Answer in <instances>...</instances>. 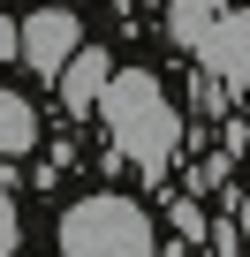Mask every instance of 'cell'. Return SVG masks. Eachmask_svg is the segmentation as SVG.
Returning a JSON list of instances; mask_svg holds the SVG:
<instances>
[{
  "mask_svg": "<svg viewBox=\"0 0 250 257\" xmlns=\"http://www.w3.org/2000/svg\"><path fill=\"white\" fill-rule=\"evenodd\" d=\"M16 249H23V219H16L8 189H0V257H16Z\"/></svg>",
  "mask_w": 250,
  "mask_h": 257,
  "instance_id": "obj_10",
  "label": "cell"
},
{
  "mask_svg": "<svg viewBox=\"0 0 250 257\" xmlns=\"http://www.w3.org/2000/svg\"><path fill=\"white\" fill-rule=\"evenodd\" d=\"M167 219H175V234H182V242H205V227H212V219H205V204H197V197H182V204H175V212H167Z\"/></svg>",
  "mask_w": 250,
  "mask_h": 257,
  "instance_id": "obj_8",
  "label": "cell"
},
{
  "mask_svg": "<svg viewBox=\"0 0 250 257\" xmlns=\"http://www.w3.org/2000/svg\"><path fill=\"white\" fill-rule=\"evenodd\" d=\"M91 113H99V128H106L114 167H137L144 189H159L167 167H175V152H182V106L167 98V83H159L152 68H114Z\"/></svg>",
  "mask_w": 250,
  "mask_h": 257,
  "instance_id": "obj_1",
  "label": "cell"
},
{
  "mask_svg": "<svg viewBox=\"0 0 250 257\" xmlns=\"http://www.w3.org/2000/svg\"><path fill=\"white\" fill-rule=\"evenodd\" d=\"M197 53V76H212V83H227V91H250V8H220V23L190 46Z\"/></svg>",
  "mask_w": 250,
  "mask_h": 257,
  "instance_id": "obj_3",
  "label": "cell"
},
{
  "mask_svg": "<svg viewBox=\"0 0 250 257\" xmlns=\"http://www.w3.org/2000/svg\"><path fill=\"white\" fill-rule=\"evenodd\" d=\"M205 242H212V257H242V234H235V212H220V219L205 227Z\"/></svg>",
  "mask_w": 250,
  "mask_h": 257,
  "instance_id": "obj_9",
  "label": "cell"
},
{
  "mask_svg": "<svg viewBox=\"0 0 250 257\" xmlns=\"http://www.w3.org/2000/svg\"><path fill=\"white\" fill-rule=\"evenodd\" d=\"M8 182H16V159H0V189H8Z\"/></svg>",
  "mask_w": 250,
  "mask_h": 257,
  "instance_id": "obj_12",
  "label": "cell"
},
{
  "mask_svg": "<svg viewBox=\"0 0 250 257\" xmlns=\"http://www.w3.org/2000/svg\"><path fill=\"white\" fill-rule=\"evenodd\" d=\"M84 46V16H68V8H38V16H23L16 23V61L31 68V76H61V61Z\"/></svg>",
  "mask_w": 250,
  "mask_h": 257,
  "instance_id": "obj_4",
  "label": "cell"
},
{
  "mask_svg": "<svg viewBox=\"0 0 250 257\" xmlns=\"http://www.w3.org/2000/svg\"><path fill=\"white\" fill-rule=\"evenodd\" d=\"M106 76H114V53L84 38V46H76V53L61 61V76H53V91H61V106H68V113L84 121V113L99 106V91H106Z\"/></svg>",
  "mask_w": 250,
  "mask_h": 257,
  "instance_id": "obj_5",
  "label": "cell"
},
{
  "mask_svg": "<svg viewBox=\"0 0 250 257\" xmlns=\"http://www.w3.org/2000/svg\"><path fill=\"white\" fill-rule=\"evenodd\" d=\"M61 257H159V234L137 197L91 189L84 204L61 212Z\"/></svg>",
  "mask_w": 250,
  "mask_h": 257,
  "instance_id": "obj_2",
  "label": "cell"
},
{
  "mask_svg": "<svg viewBox=\"0 0 250 257\" xmlns=\"http://www.w3.org/2000/svg\"><path fill=\"white\" fill-rule=\"evenodd\" d=\"M38 144V113H31V98L23 91H0V159H23Z\"/></svg>",
  "mask_w": 250,
  "mask_h": 257,
  "instance_id": "obj_6",
  "label": "cell"
},
{
  "mask_svg": "<svg viewBox=\"0 0 250 257\" xmlns=\"http://www.w3.org/2000/svg\"><path fill=\"white\" fill-rule=\"evenodd\" d=\"M220 8H227V0H167V38L190 53V46H197V38L220 23Z\"/></svg>",
  "mask_w": 250,
  "mask_h": 257,
  "instance_id": "obj_7",
  "label": "cell"
},
{
  "mask_svg": "<svg viewBox=\"0 0 250 257\" xmlns=\"http://www.w3.org/2000/svg\"><path fill=\"white\" fill-rule=\"evenodd\" d=\"M0 61H16V23H0Z\"/></svg>",
  "mask_w": 250,
  "mask_h": 257,
  "instance_id": "obj_11",
  "label": "cell"
}]
</instances>
